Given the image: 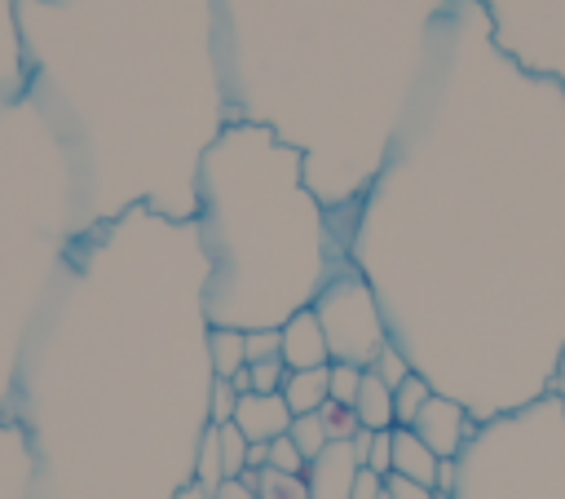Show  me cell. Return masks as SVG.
<instances>
[{"mask_svg": "<svg viewBox=\"0 0 565 499\" xmlns=\"http://www.w3.org/2000/svg\"><path fill=\"white\" fill-rule=\"evenodd\" d=\"M450 499H565V406L556 393L481 420Z\"/></svg>", "mask_w": 565, "mask_h": 499, "instance_id": "6da1fadb", "label": "cell"}, {"mask_svg": "<svg viewBox=\"0 0 565 499\" xmlns=\"http://www.w3.org/2000/svg\"><path fill=\"white\" fill-rule=\"evenodd\" d=\"M313 314L322 322V336H327V349H331V362H353V367H371L375 353L388 344V322L366 287V278L358 269H344L335 274L318 300H313Z\"/></svg>", "mask_w": 565, "mask_h": 499, "instance_id": "7a4b0ae2", "label": "cell"}, {"mask_svg": "<svg viewBox=\"0 0 565 499\" xmlns=\"http://www.w3.org/2000/svg\"><path fill=\"white\" fill-rule=\"evenodd\" d=\"M415 437L437 455V459H459V450L468 446V437L477 433V420L468 415V406L463 402H455V397H446V393H433L424 406H419V415H415Z\"/></svg>", "mask_w": 565, "mask_h": 499, "instance_id": "3957f363", "label": "cell"}, {"mask_svg": "<svg viewBox=\"0 0 565 499\" xmlns=\"http://www.w3.org/2000/svg\"><path fill=\"white\" fill-rule=\"evenodd\" d=\"M358 468H362V464L353 459V446H349V442H327V446L305 464L309 499H349Z\"/></svg>", "mask_w": 565, "mask_h": 499, "instance_id": "277c9868", "label": "cell"}, {"mask_svg": "<svg viewBox=\"0 0 565 499\" xmlns=\"http://www.w3.org/2000/svg\"><path fill=\"white\" fill-rule=\"evenodd\" d=\"M278 331H282L287 371H309V367H327L331 362V349H327V336H322V322H318L313 305H300Z\"/></svg>", "mask_w": 565, "mask_h": 499, "instance_id": "5b68a950", "label": "cell"}, {"mask_svg": "<svg viewBox=\"0 0 565 499\" xmlns=\"http://www.w3.org/2000/svg\"><path fill=\"white\" fill-rule=\"evenodd\" d=\"M247 442H274L291 428V411L282 393H238L234 420H230Z\"/></svg>", "mask_w": 565, "mask_h": 499, "instance_id": "8992f818", "label": "cell"}, {"mask_svg": "<svg viewBox=\"0 0 565 499\" xmlns=\"http://www.w3.org/2000/svg\"><path fill=\"white\" fill-rule=\"evenodd\" d=\"M437 455L415 437V428H393V473L419 481V486H437Z\"/></svg>", "mask_w": 565, "mask_h": 499, "instance_id": "52a82bcc", "label": "cell"}, {"mask_svg": "<svg viewBox=\"0 0 565 499\" xmlns=\"http://www.w3.org/2000/svg\"><path fill=\"white\" fill-rule=\"evenodd\" d=\"M353 415H358V424L371 428V433L397 428V420H393V389H388L371 367L362 371V389H358V397H353Z\"/></svg>", "mask_w": 565, "mask_h": 499, "instance_id": "ba28073f", "label": "cell"}, {"mask_svg": "<svg viewBox=\"0 0 565 499\" xmlns=\"http://www.w3.org/2000/svg\"><path fill=\"white\" fill-rule=\"evenodd\" d=\"M203 349H207V371L216 380H234L247 367V344H243L238 327H207Z\"/></svg>", "mask_w": 565, "mask_h": 499, "instance_id": "9c48e42d", "label": "cell"}, {"mask_svg": "<svg viewBox=\"0 0 565 499\" xmlns=\"http://www.w3.org/2000/svg\"><path fill=\"white\" fill-rule=\"evenodd\" d=\"M331 367V362H327ZM327 367H309V371H287V380H282V402H287V411L291 415H309V411H318L322 402H327Z\"/></svg>", "mask_w": 565, "mask_h": 499, "instance_id": "30bf717a", "label": "cell"}, {"mask_svg": "<svg viewBox=\"0 0 565 499\" xmlns=\"http://www.w3.org/2000/svg\"><path fill=\"white\" fill-rule=\"evenodd\" d=\"M190 481H194L199 490H207V495H216V490L225 486V459H221V428H216V424H207V428L199 433Z\"/></svg>", "mask_w": 565, "mask_h": 499, "instance_id": "8fae6325", "label": "cell"}, {"mask_svg": "<svg viewBox=\"0 0 565 499\" xmlns=\"http://www.w3.org/2000/svg\"><path fill=\"white\" fill-rule=\"evenodd\" d=\"M238 481H247L260 499H309V486H305V473H278V468H243Z\"/></svg>", "mask_w": 565, "mask_h": 499, "instance_id": "7c38bea8", "label": "cell"}, {"mask_svg": "<svg viewBox=\"0 0 565 499\" xmlns=\"http://www.w3.org/2000/svg\"><path fill=\"white\" fill-rule=\"evenodd\" d=\"M433 393H437V389H433L419 371H411V375L393 389V420H397V428H411V424H415V415H419V406H424Z\"/></svg>", "mask_w": 565, "mask_h": 499, "instance_id": "4fadbf2b", "label": "cell"}, {"mask_svg": "<svg viewBox=\"0 0 565 499\" xmlns=\"http://www.w3.org/2000/svg\"><path fill=\"white\" fill-rule=\"evenodd\" d=\"M287 437L296 442V450H300L305 459H313V455L331 442V437H327V424H322V415H318V411H309V415H291Z\"/></svg>", "mask_w": 565, "mask_h": 499, "instance_id": "5bb4252c", "label": "cell"}, {"mask_svg": "<svg viewBox=\"0 0 565 499\" xmlns=\"http://www.w3.org/2000/svg\"><path fill=\"white\" fill-rule=\"evenodd\" d=\"M362 371H366V367L331 362V367H327V402L353 406V397H358V389H362Z\"/></svg>", "mask_w": 565, "mask_h": 499, "instance_id": "9a60e30c", "label": "cell"}, {"mask_svg": "<svg viewBox=\"0 0 565 499\" xmlns=\"http://www.w3.org/2000/svg\"><path fill=\"white\" fill-rule=\"evenodd\" d=\"M371 371H375V375H380V380H384L388 389H397V384H402V380H406V375H411L415 367H411V358H406V353H402V349H397V344L388 340V344H384V349L375 353Z\"/></svg>", "mask_w": 565, "mask_h": 499, "instance_id": "2e32d148", "label": "cell"}, {"mask_svg": "<svg viewBox=\"0 0 565 499\" xmlns=\"http://www.w3.org/2000/svg\"><path fill=\"white\" fill-rule=\"evenodd\" d=\"M282 380H287V362H282V353H278V358L247 362V384H252V393H278Z\"/></svg>", "mask_w": 565, "mask_h": 499, "instance_id": "e0dca14e", "label": "cell"}, {"mask_svg": "<svg viewBox=\"0 0 565 499\" xmlns=\"http://www.w3.org/2000/svg\"><path fill=\"white\" fill-rule=\"evenodd\" d=\"M234 406H238V389L230 380H216L207 384V424H230L234 420Z\"/></svg>", "mask_w": 565, "mask_h": 499, "instance_id": "ac0fdd59", "label": "cell"}, {"mask_svg": "<svg viewBox=\"0 0 565 499\" xmlns=\"http://www.w3.org/2000/svg\"><path fill=\"white\" fill-rule=\"evenodd\" d=\"M318 415H322V424H327V437L331 442H349L362 424H358V415H353V406H340V402H322L318 406Z\"/></svg>", "mask_w": 565, "mask_h": 499, "instance_id": "d6986e66", "label": "cell"}, {"mask_svg": "<svg viewBox=\"0 0 565 499\" xmlns=\"http://www.w3.org/2000/svg\"><path fill=\"white\" fill-rule=\"evenodd\" d=\"M216 428H221V459H225V481H230L247 468V437L234 424H216Z\"/></svg>", "mask_w": 565, "mask_h": 499, "instance_id": "ffe728a7", "label": "cell"}, {"mask_svg": "<svg viewBox=\"0 0 565 499\" xmlns=\"http://www.w3.org/2000/svg\"><path fill=\"white\" fill-rule=\"evenodd\" d=\"M243 344H247V362L278 358L282 353V331L278 327H252V331H243Z\"/></svg>", "mask_w": 565, "mask_h": 499, "instance_id": "44dd1931", "label": "cell"}, {"mask_svg": "<svg viewBox=\"0 0 565 499\" xmlns=\"http://www.w3.org/2000/svg\"><path fill=\"white\" fill-rule=\"evenodd\" d=\"M305 464H309V459L296 450V442H291L287 433L269 442V468H278V473H305Z\"/></svg>", "mask_w": 565, "mask_h": 499, "instance_id": "7402d4cb", "label": "cell"}, {"mask_svg": "<svg viewBox=\"0 0 565 499\" xmlns=\"http://www.w3.org/2000/svg\"><path fill=\"white\" fill-rule=\"evenodd\" d=\"M362 468H371V473H380V477L393 473V428H380V433L371 437V450H366V464H362Z\"/></svg>", "mask_w": 565, "mask_h": 499, "instance_id": "603a6c76", "label": "cell"}, {"mask_svg": "<svg viewBox=\"0 0 565 499\" xmlns=\"http://www.w3.org/2000/svg\"><path fill=\"white\" fill-rule=\"evenodd\" d=\"M384 490H388V499H437L433 486H419V481H411L402 473H388L384 477Z\"/></svg>", "mask_w": 565, "mask_h": 499, "instance_id": "cb8c5ba5", "label": "cell"}, {"mask_svg": "<svg viewBox=\"0 0 565 499\" xmlns=\"http://www.w3.org/2000/svg\"><path fill=\"white\" fill-rule=\"evenodd\" d=\"M380 495H384V477H380V473H371V468H358L349 499H380Z\"/></svg>", "mask_w": 565, "mask_h": 499, "instance_id": "d4e9b609", "label": "cell"}, {"mask_svg": "<svg viewBox=\"0 0 565 499\" xmlns=\"http://www.w3.org/2000/svg\"><path fill=\"white\" fill-rule=\"evenodd\" d=\"M212 499H260V495H256V490H252L247 481H238V477H230V481H225V486H221V490H216Z\"/></svg>", "mask_w": 565, "mask_h": 499, "instance_id": "484cf974", "label": "cell"}, {"mask_svg": "<svg viewBox=\"0 0 565 499\" xmlns=\"http://www.w3.org/2000/svg\"><path fill=\"white\" fill-rule=\"evenodd\" d=\"M371 437H375L371 428H358V433L349 437V446H353V459H358V464H366V450H371Z\"/></svg>", "mask_w": 565, "mask_h": 499, "instance_id": "4316f807", "label": "cell"}, {"mask_svg": "<svg viewBox=\"0 0 565 499\" xmlns=\"http://www.w3.org/2000/svg\"><path fill=\"white\" fill-rule=\"evenodd\" d=\"M269 464V442H247V468H265Z\"/></svg>", "mask_w": 565, "mask_h": 499, "instance_id": "83f0119b", "label": "cell"}, {"mask_svg": "<svg viewBox=\"0 0 565 499\" xmlns=\"http://www.w3.org/2000/svg\"><path fill=\"white\" fill-rule=\"evenodd\" d=\"M172 499H212V495H207V490H199V486L190 481V486H181V490H177Z\"/></svg>", "mask_w": 565, "mask_h": 499, "instance_id": "f1b7e54d", "label": "cell"}, {"mask_svg": "<svg viewBox=\"0 0 565 499\" xmlns=\"http://www.w3.org/2000/svg\"><path fill=\"white\" fill-rule=\"evenodd\" d=\"M380 499H388V490H384V495H380Z\"/></svg>", "mask_w": 565, "mask_h": 499, "instance_id": "f546056e", "label": "cell"}]
</instances>
